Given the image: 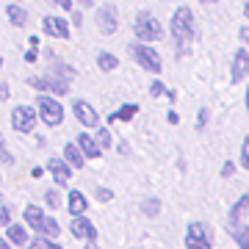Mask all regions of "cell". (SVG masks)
<instances>
[{
    "label": "cell",
    "mask_w": 249,
    "mask_h": 249,
    "mask_svg": "<svg viewBox=\"0 0 249 249\" xmlns=\"http://www.w3.org/2000/svg\"><path fill=\"white\" fill-rule=\"evenodd\" d=\"M36 124H39V111H36V106H14L11 108V127L17 133H22V136L34 133Z\"/></svg>",
    "instance_id": "8992f818"
},
{
    "label": "cell",
    "mask_w": 249,
    "mask_h": 249,
    "mask_svg": "<svg viewBox=\"0 0 249 249\" xmlns=\"http://www.w3.org/2000/svg\"><path fill=\"white\" fill-rule=\"evenodd\" d=\"M230 235L235 238L238 249H249V224H238V227H230Z\"/></svg>",
    "instance_id": "d4e9b609"
},
{
    "label": "cell",
    "mask_w": 249,
    "mask_h": 249,
    "mask_svg": "<svg viewBox=\"0 0 249 249\" xmlns=\"http://www.w3.org/2000/svg\"><path fill=\"white\" fill-rule=\"evenodd\" d=\"M50 6H55V9H61V11H72L75 9V0H50Z\"/></svg>",
    "instance_id": "d590c367"
},
{
    "label": "cell",
    "mask_w": 249,
    "mask_h": 249,
    "mask_svg": "<svg viewBox=\"0 0 249 249\" xmlns=\"http://www.w3.org/2000/svg\"><path fill=\"white\" fill-rule=\"evenodd\" d=\"M208 116H211V111H208V108H199V116H196V130H205Z\"/></svg>",
    "instance_id": "74e56055"
},
{
    "label": "cell",
    "mask_w": 249,
    "mask_h": 249,
    "mask_svg": "<svg viewBox=\"0 0 249 249\" xmlns=\"http://www.w3.org/2000/svg\"><path fill=\"white\" fill-rule=\"evenodd\" d=\"M94 139H97V144L103 147V150H111V147H114V136H111V130H108V124L94 127Z\"/></svg>",
    "instance_id": "484cf974"
},
{
    "label": "cell",
    "mask_w": 249,
    "mask_h": 249,
    "mask_svg": "<svg viewBox=\"0 0 249 249\" xmlns=\"http://www.w3.org/2000/svg\"><path fill=\"white\" fill-rule=\"evenodd\" d=\"M17 3H25V0H17Z\"/></svg>",
    "instance_id": "db71d44e"
},
{
    "label": "cell",
    "mask_w": 249,
    "mask_h": 249,
    "mask_svg": "<svg viewBox=\"0 0 249 249\" xmlns=\"http://www.w3.org/2000/svg\"><path fill=\"white\" fill-rule=\"evenodd\" d=\"M247 78H249V50L247 47H238L230 61V80L232 83H244Z\"/></svg>",
    "instance_id": "7c38bea8"
},
{
    "label": "cell",
    "mask_w": 249,
    "mask_h": 249,
    "mask_svg": "<svg viewBox=\"0 0 249 249\" xmlns=\"http://www.w3.org/2000/svg\"><path fill=\"white\" fill-rule=\"evenodd\" d=\"M0 249H11V241L6 235H0Z\"/></svg>",
    "instance_id": "f6af8a7d"
},
{
    "label": "cell",
    "mask_w": 249,
    "mask_h": 249,
    "mask_svg": "<svg viewBox=\"0 0 249 249\" xmlns=\"http://www.w3.org/2000/svg\"><path fill=\"white\" fill-rule=\"evenodd\" d=\"M67 211H70V216H86V211H89L86 194L78 191V188H70V194H67Z\"/></svg>",
    "instance_id": "9a60e30c"
},
{
    "label": "cell",
    "mask_w": 249,
    "mask_h": 249,
    "mask_svg": "<svg viewBox=\"0 0 249 249\" xmlns=\"http://www.w3.org/2000/svg\"><path fill=\"white\" fill-rule=\"evenodd\" d=\"M83 249H100L97 241H83Z\"/></svg>",
    "instance_id": "bcb514c9"
},
{
    "label": "cell",
    "mask_w": 249,
    "mask_h": 249,
    "mask_svg": "<svg viewBox=\"0 0 249 249\" xmlns=\"http://www.w3.org/2000/svg\"><path fill=\"white\" fill-rule=\"evenodd\" d=\"M142 211L150 216V219H155V216L160 213V199H158V196H150V199H144V202H142Z\"/></svg>",
    "instance_id": "f1b7e54d"
},
{
    "label": "cell",
    "mask_w": 249,
    "mask_h": 249,
    "mask_svg": "<svg viewBox=\"0 0 249 249\" xmlns=\"http://www.w3.org/2000/svg\"><path fill=\"white\" fill-rule=\"evenodd\" d=\"M241 169H247L249 172V133L244 136V144H241Z\"/></svg>",
    "instance_id": "f546056e"
},
{
    "label": "cell",
    "mask_w": 249,
    "mask_h": 249,
    "mask_svg": "<svg viewBox=\"0 0 249 249\" xmlns=\"http://www.w3.org/2000/svg\"><path fill=\"white\" fill-rule=\"evenodd\" d=\"M45 172H47V169H39V166H36V169H31V178L36 180V178H42V175H45Z\"/></svg>",
    "instance_id": "7dc6e473"
},
{
    "label": "cell",
    "mask_w": 249,
    "mask_h": 249,
    "mask_svg": "<svg viewBox=\"0 0 249 249\" xmlns=\"http://www.w3.org/2000/svg\"><path fill=\"white\" fill-rule=\"evenodd\" d=\"M94 22H97V31L103 36H114L116 28H119V14H116L114 3H103V6L94 11Z\"/></svg>",
    "instance_id": "9c48e42d"
},
{
    "label": "cell",
    "mask_w": 249,
    "mask_h": 249,
    "mask_svg": "<svg viewBox=\"0 0 249 249\" xmlns=\"http://www.w3.org/2000/svg\"><path fill=\"white\" fill-rule=\"evenodd\" d=\"M133 36L139 42H147V45H155L160 39H166V28L152 11H139L133 17Z\"/></svg>",
    "instance_id": "3957f363"
},
{
    "label": "cell",
    "mask_w": 249,
    "mask_h": 249,
    "mask_svg": "<svg viewBox=\"0 0 249 249\" xmlns=\"http://www.w3.org/2000/svg\"><path fill=\"white\" fill-rule=\"evenodd\" d=\"M61 191H58V188H47V194H45V205L47 208H50V211H58V208H61Z\"/></svg>",
    "instance_id": "83f0119b"
},
{
    "label": "cell",
    "mask_w": 249,
    "mask_h": 249,
    "mask_svg": "<svg viewBox=\"0 0 249 249\" xmlns=\"http://www.w3.org/2000/svg\"><path fill=\"white\" fill-rule=\"evenodd\" d=\"M39 42H42V39H39V34H31V36H28V47H39Z\"/></svg>",
    "instance_id": "b9f144b4"
},
{
    "label": "cell",
    "mask_w": 249,
    "mask_h": 249,
    "mask_svg": "<svg viewBox=\"0 0 249 249\" xmlns=\"http://www.w3.org/2000/svg\"><path fill=\"white\" fill-rule=\"evenodd\" d=\"M249 213V191L247 194H241L235 202H232L230 208V216H227V224L230 227H238V224H244V216Z\"/></svg>",
    "instance_id": "2e32d148"
},
{
    "label": "cell",
    "mask_w": 249,
    "mask_h": 249,
    "mask_svg": "<svg viewBox=\"0 0 249 249\" xmlns=\"http://www.w3.org/2000/svg\"><path fill=\"white\" fill-rule=\"evenodd\" d=\"M9 224H11V208L9 205H0V227L6 230Z\"/></svg>",
    "instance_id": "d6a6232c"
},
{
    "label": "cell",
    "mask_w": 249,
    "mask_h": 249,
    "mask_svg": "<svg viewBox=\"0 0 249 249\" xmlns=\"http://www.w3.org/2000/svg\"><path fill=\"white\" fill-rule=\"evenodd\" d=\"M244 106H247V111H249V78H247V94H244Z\"/></svg>",
    "instance_id": "c3c4849f"
},
{
    "label": "cell",
    "mask_w": 249,
    "mask_h": 249,
    "mask_svg": "<svg viewBox=\"0 0 249 249\" xmlns=\"http://www.w3.org/2000/svg\"><path fill=\"white\" fill-rule=\"evenodd\" d=\"M70 232L78 241H97L100 238V232H97V227H94V222H89L86 216H72Z\"/></svg>",
    "instance_id": "4fadbf2b"
},
{
    "label": "cell",
    "mask_w": 249,
    "mask_h": 249,
    "mask_svg": "<svg viewBox=\"0 0 249 249\" xmlns=\"http://www.w3.org/2000/svg\"><path fill=\"white\" fill-rule=\"evenodd\" d=\"M169 39H172V47H175V53L180 58L191 55L194 42H196V17L188 6H178L175 9V14L169 19Z\"/></svg>",
    "instance_id": "6da1fadb"
},
{
    "label": "cell",
    "mask_w": 249,
    "mask_h": 249,
    "mask_svg": "<svg viewBox=\"0 0 249 249\" xmlns=\"http://www.w3.org/2000/svg\"><path fill=\"white\" fill-rule=\"evenodd\" d=\"M70 22H72L75 28L83 25V11H80V6H78V9H72V11H70Z\"/></svg>",
    "instance_id": "8d00e7d4"
},
{
    "label": "cell",
    "mask_w": 249,
    "mask_h": 249,
    "mask_svg": "<svg viewBox=\"0 0 249 249\" xmlns=\"http://www.w3.org/2000/svg\"><path fill=\"white\" fill-rule=\"evenodd\" d=\"M28 247H34V249H64V247H58L55 238H47V235H36Z\"/></svg>",
    "instance_id": "4316f807"
},
{
    "label": "cell",
    "mask_w": 249,
    "mask_h": 249,
    "mask_svg": "<svg viewBox=\"0 0 249 249\" xmlns=\"http://www.w3.org/2000/svg\"><path fill=\"white\" fill-rule=\"evenodd\" d=\"M36 111H39V122L45 127H61L64 116H67V108L55 94H47V91H36Z\"/></svg>",
    "instance_id": "7a4b0ae2"
},
{
    "label": "cell",
    "mask_w": 249,
    "mask_h": 249,
    "mask_svg": "<svg viewBox=\"0 0 249 249\" xmlns=\"http://www.w3.org/2000/svg\"><path fill=\"white\" fill-rule=\"evenodd\" d=\"M72 114H75V119H78L86 130H94V127H100V114L94 111V106H91L89 100H72Z\"/></svg>",
    "instance_id": "30bf717a"
},
{
    "label": "cell",
    "mask_w": 249,
    "mask_h": 249,
    "mask_svg": "<svg viewBox=\"0 0 249 249\" xmlns=\"http://www.w3.org/2000/svg\"><path fill=\"white\" fill-rule=\"evenodd\" d=\"M64 160L70 163L72 169H83V163H86V155L80 152L78 142H70V144H64Z\"/></svg>",
    "instance_id": "44dd1931"
},
{
    "label": "cell",
    "mask_w": 249,
    "mask_h": 249,
    "mask_svg": "<svg viewBox=\"0 0 249 249\" xmlns=\"http://www.w3.org/2000/svg\"><path fill=\"white\" fill-rule=\"evenodd\" d=\"M45 169H47V175L55 180V186H61V188H64V186H70L72 172H75L70 163H67V160H64V158H55V155H53V158H47Z\"/></svg>",
    "instance_id": "8fae6325"
},
{
    "label": "cell",
    "mask_w": 249,
    "mask_h": 249,
    "mask_svg": "<svg viewBox=\"0 0 249 249\" xmlns=\"http://www.w3.org/2000/svg\"><path fill=\"white\" fill-rule=\"evenodd\" d=\"M39 61V47H28L25 50V64H36Z\"/></svg>",
    "instance_id": "f35d334b"
},
{
    "label": "cell",
    "mask_w": 249,
    "mask_h": 249,
    "mask_svg": "<svg viewBox=\"0 0 249 249\" xmlns=\"http://www.w3.org/2000/svg\"><path fill=\"white\" fill-rule=\"evenodd\" d=\"M6 238L11 241V247H28L31 244V232H28V224L11 222L6 227Z\"/></svg>",
    "instance_id": "e0dca14e"
},
{
    "label": "cell",
    "mask_w": 249,
    "mask_h": 249,
    "mask_svg": "<svg viewBox=\"0 0 249 249\" xmlns=\"http://www.w3.org/2000/svg\"><path fill=\"white\" fill-rule=\"evenodd\" d=\"M230 175H235V163H232V160H224L222 163V178H230Z\"/></svg>",
    "instance_id": "ab89813d"
},
{
    "label": "cell",
    "mask_w": 249,
    "mask_h": 249,
    "mask_svg": "<svg viewBox=\"0 0 249 249\" xmlns=\"http://www.w3.org/2000/svg\"><path fill=\"white\" fill-rule=\"evenodd\" d=\"M136 249H139V247H136Z\"/></svg>",
    "instance_id": "9f6ffc18"
},
{
    "label": "cell",
    "mask_w": 249,
    "mask_h": 249,
    "mask_svg": "<svg viewBox=\"0 0 249 249\" xmlns=\"http://www.w3.org/2000/svg\"><path fill=\"white\" fill-rule=\"evenodd\" d=\"M11 97V86L6 78H0V103H6V100Z\"/></svg>",
    "instance_id": "e575fe53"
},
{
    "label": "cell",
    "mask_w": 249,
    "mask_h": 249,
    "mask_svg": "<svg viewBox=\"0 0 249 249\" xmlns=\"http://www.w3.org/2000/svg\"><path fill=\"white\" fill-rule=\"evenodd\" d=\"M0 202H3V194H0Z\"/></svg>",
    "instance_id": "f5cc1de1"
},
{
    "label": "cell",
    "mask_w": 249,
    "mask_h": 249,
    "mask_svg": "<svg viewBox=\"0 0 249 249\" xmlns=\"http://www.w3.org/2000/svg\"><path fill=\"white\" fill-rule=\"evenodd\" d=\"M6 19H9L14 28H25L28 25V9L17 0H11L9 6H6Z\"/></svg>",
    "instance_id": "ac0fdd59"
},
{
    "label": "cell",
    "mask_w": 249,
    "mask_h": 249,
    "mask_svg": "<svg viewBox=\"0 0 249 249\" xmlns=\"http://www.w3.org/2000/svg\"><path fill=\"white\" fill-rule=\"evenodd\" d=\"M75 3H78L80 9H91L94 6V0H75Z\"/></svg>",
    "instance_id": "7bdbcfd3"
},
{
    "label": "cell",
    "mask_w": 249,
    "mask_h": 249,
    "mask_svg": "<svg viewBox=\"0 0 249 249\" xmlns=\"http://www.w3.org/2000/svg\"><path fill=\"white\" fill-rule=\"evenodd\" d=\"M42 34L50 36V39H58V42H67L72 36V22L61 14H47L42 19Z\"/></svg>",
    "instance_id": "ba28073f"
},
{
    "label": "cell",
    "mask_w": 249,
    "mask_h": 249,
    "mask_svg": "<svg viewBox=\"0 0 249 249\" xmlns=\"http://www.w3.org/2000/svg\"><path fill=\"white\" fill-rule=\"evenodd\" d=\"M127 53L133 55V61L139 64L144 72L160 75V70H163V58H160V53L152 45H147V42H139V39H136L133 45L127 47Z\"/></svg>",
    "instance_id": "277c9868"
},
{
    "label": "cell",
    "mask_w": 249,
    "mask_h": 249,
    "mask_svg": "<svg viewBox=\"0 0 249 249\" xmlns=\"http://www.w3.org/2000/svg\"><path fill=\"white\" fill-rule=\"evenodd\" d=\"M0 163H6V166H11V163H14V155L6 150V139H3V133H0Z\"/></svg>",
    "instance_id": "4dcf8cb0"
},
{
    "label": "cell",
    "mask_w": 249,
    "mask_h": 249,
    "mask_svg": "<svg viewBox=\"0 0 249 249\" xmlns=\"http://www.w3.org/2000/svg\"><path fill=\"white\" fill-rule=\"evenodd\" d=\"M94 64H97L100 72H114L116 67H119V55H114L111 50H100L97 58H94Z\"/></svg>",
    "instance_id": "603a6c76"
},
{
    "label": "cell",
    "mask_w": 249,
    "mask_h": 249,
    "mask_svg": "<svg viewBox=\"0 0 249 249\" xmlns=\"http://www.w3.org/2000/svg\"><path fill=\"white\" fill-rule=\"evenodd\" d=\"M25 249H34V247H25Z\"/></svg>",
    "instance_id": "11a10c76"
},
{
    "label": "cell",
    "mask_w": 249,
    "mask_h": 249,
    "mask_svg": "<svg viewBox=\"0 0 249 249\" xmlns=\"http://www.w3.org/2000/svg\"><path fill=\"white\" fill-rule=\"evenodd\" d=\"M244 17H247V22H249V0L244 3Z\"/></svg>",
    "instance_id": "681fc988"
},
{
    "label": "cell",
    "mask_w": 249,
    "mask_h": 249,
    "mask_svg": "<svg viewBox=\"0 0 249 249\" xmlns=\"http://www.w3.org/2000/svg\"><path fill=\"white\" fill-rule=\"evenodd\" d=\"M136 114H139V106L136 103H124L122 108H116L114 114L108 116V122H133Z\"/></svg>",
    "instance_id": "7402d4cb"
},
{
    "label": "cell",
    "mask_w": 249,
    "mask_h": 249,
    "mask_svg": "<svg viewBox=\"0 0 249 249\" xmlns=\"http://www.w3.org/2000/svg\"><path fill=\"white\" fill-rule=\"evenodd\" d=\"M75 142H78L80 152L86 155V160H97L100 155L106 152V150H103V147L97 144V139H94V133H78V139H75Z\"/></svg>",
    "instance_id": "5bb4252c"
},
{
    "label": "cell",
    "mask_w": 249,
    "mask_h": 249,
    "mask_svg": "<svg viewBox=\"0 0 249 249\" xmlns=\"http://www.w3.org/2000/svg\"><path fill=\"white\" fill-rule=\"evenodd\" d=\"M166 119H169V124H178V122H180L178 111H169V116H166Z\"/></svg>",
    "instance_id": "ee69618b"
},
{
    "label": "cell",
    "mask_w": 249,
    "mask_h": 249,
    "mask_svg": "<svg viewBox=\"0 0 249 249\" xmlns=\"http://www.w3.org/2000/svg\"><path fill=\"white\" fill-rule=\"evenodd\" d=\"M94 196H97V202H111V199H114V191H111V188H97Z\"/></svg>",
    "instance_id": "836d02e7"
},
{
    "label": "cell",
    "mask_w": 249,
    "mask_h": 249,
    "mask_svg": "<svg viewBox=\"0 0 249 249\" xmlns=\"http://www.w3.org/2000/svg\"><path fill=\"white\" fill-rule=\"evenodd\" d=\"M39 235H47V238L58 241V235H61V224H58V219H55V216H45V222H42V227H39Z\"/></svg>",
    "instance_id": "cb8c5ba5"
},
{
    "label": "cell",
    "mask_w": 249,
    "mask_h": 249,
    "mask_svg": "<svg viewBox=\"0 0 249 249\" xmlns=\"http://www.w3.org/2000/svg\"><path fill=\"white\" fill-rule=\"evenodd\" d=\"M47 55H50V75H55V78H61V80H67L70 83L78 72H75V67H70V64H64V61H58L50 50H47Z\"/></svg>",
    "instance_id": "ffe728a7"
},
{
    "label": "cell",
    "mask_w": 249,
    "mask_h": 249,
    "mask_svg": "<svg viewBox=\"0 0 249 249\" xmlns=\"http://www.w3.org/2000/svg\"><path fill=\"white\" fill-rule=\"evenodd\" d=\"M186 249H213V230L205 222H188Z\"/></svg>",
    "instance_id": "52a82bcc"
},
{
    "label": "cell",
    "mask_w": 249,
    "mask_h": 249,
    "mask_svg": "<svg viewBox=\"0 0 249 249\" xmlns=\"http://www.w3.org/2000/svg\"><path fill=\"white\" fill-rule=\"evenodd\" d=\"M163 94H166V86H163V80H158V78H155V80L150 83V97H155V100H158V97H163Z\"/></svg>",
    "instance_id": "1f68e13d"
},
{
    "label": "cell",
    "mask_w": 249,
    "mask_h": 249,
    "mask_svg": "<svg viewBox=\"0 0 249 249\" xmlns=\"http://www.w3.org/2000/svg\"><path fill=\"white\" fill-rule=\"evenodd\" d=\"M199 3H205V6H208V3H219V0H199Z\"/></svg>",
    "instance_id": "f907efd6"
},
{
    "label": "cell",
    "mask_w": 249,
    "mask_h": 249,
    "mask_svg": "<svg viewBox=\"0 0 249 249\" xmlns=\"http://www.w3.org/2000/svg\"><path fill=\"white\" fill-rule=\"evenodd\" d=\"M238 39L244 42V45H249V22H247V25H244V28L238 31Z\"/></svg>",
    "instance_id": "60d3db41"
},
{
    "label": "cell",
    "mask_w": 249,
    "mask_h": 249,
    "mask_svg": "<svg viewBox=\"0 0 249 249\" xmlns=\"http://www.w3.org/2000/svg\"><path fill=\"white\" fill-rule=\"evenodd\" d=\"M45 208H39V205H25L22 208V219H25L28 227H34V232H39V227H42V222H45Z\"/></svg>",
    "instance_id": "d6986e66"
},
{
    "label": "cell",
    "mask_w": 249,
    "mask_h": 249,
    "mask_svg": "<svg viewBox=\"0 0 249 249\" xmlns=\"http://www.w3.org/2000/svg\"><path fill=\"white\" fill-rule=\"evenodd\" d=\"M0 70H3V55H0Z\"/></svg>",
    "instance_id": "816d5d0a"
},
{
    "label": "cell",
    "mask_w": 249,
    "mask_h": 249,
    "mask_svg": "<svg viewBox=\"0 0 249 249\" xmlns=\"http://www.w3.org/2000/svg\"><path fill=\"white\" fill-rule=\"evenodd\" d=\"M25 83L34 91H47V94H55V97H67L70 94V83L50 75V72L47 75H31V78H25Z\"/></svg>",
    "instance_id": "5b68a950"
}]
</instances>
